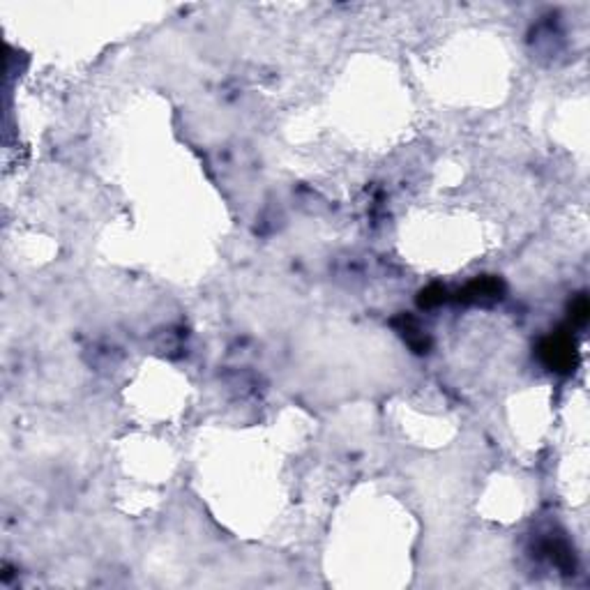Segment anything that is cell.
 <instances>
[{
    "mask_svg": "<svg viewBox=\"0 0 590 590\" xmlns=\"http://www.w3.org/2000/svg\"><path fill=\"white\" fill-rule=\"evenodd\" d=\"M542 355L551 369L570 371L574 367V344L568 337H551L542 346Z\"/></svg>",
    "mask_w": 590,
    "mask_h": 590,
    "instance_id": "cell-1",
    "label": "cell"
},
{
    "mask_svg": "<svg viewBox=\"0 0 590 590\" xmlns=\"http://www.w3.org/2000/svg\"><path fill=\"white\" fill-rule=\"evenodd\" d=\"M572 321H577V323H586V318H588V300L581 295V298H577L572 302Z\"/></svg>",
    "mask_w": 590,
    "mask_h": 590,
    "instance_id": "cell-2",
    "label": "cell"
}]
</instances>
